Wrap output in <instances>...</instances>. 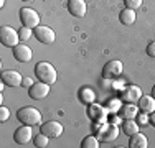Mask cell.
I'll return each instance as SVG.
<instances>
[{
	"mask_svg": "<svg viewBox=\"0 0 155 148\" xmlns=\"http://www.w3.org/2000/svg\"><path fill=\"white\" fill-rule=\"evenodd\" d=\"M152 95L155 97V84H153V87H152Z\"/></svg>",
	"mask_w": 155,
	"mask_h": 148,
	"instance_id": "1f68e13d",
	"label": "cell"
},
{
	"mask_svg": "<svg viewBox=\"0 0 155 148\" xmlns=\"http://www.w3.org/2000/svg\"><path fill=\"white\" fill-rule=\"evenodd\" d=\"M10 118V109L5 105L0 107V122H7Z\"/></svg>",
	"mask_w": 155,
	"mask_h": 148,
	"instance_id": "4316f807",
	"label": "cell"
},
{
	"mask_svg": "<svg viewBox=\"0 0 155 148\" xmlns=\"http://www.w3.org/2000/svg\"><path fill=\"white\" fill-rule=\"evenodd\" d=\"M0 79L8 87H20L21 82H23V76L18 71H15V69H5V71H2Z\"/></svg>",
	"mask_w": 155,
	"mask_h": 148,
	"instance_id": "52a82bcc",
	"label": "cell"
},
{
	"mask_svg": "<svg viewBox=\"0 0 155 148\" xmlns=\"http://www.w3.org/2000/svg\"><path fill=\"white\" fill-rule=\"evenodd\" d=\"M145 53L149 54L150 58H155V41H150L145 48Z\"/></svg>",
	"mask_w": 155,
	"mask_h": 148,
	"instance_id": "83f0119b",
	"label": "cell"
},
{
	"mask_svg": "<svg viewBox=\"0 0 155 148\" xmlns=\"http://www.w3.org/2000/svg\"><path fill=\"white\" fill-rule=\"evenodd\" d=\"M119 20H120V23H122V25H125V27H130V25H134L135 20H137L135 10H132V8H124V10H120Z\"/></svg>",
	"mask_w": 155,
	"mask_h": 148,
	"instance_id": "d6986e66",
	"label": "cell"
},
{
	"mask_svg": "<svg viewBox=\"0 0 155 148\" xmlns=\"http://www.w3.org/2000/svg\"><path fill=\"white\" fill-rule=\"evenodd\" d=\"M142 2H143V0H124V5H125V8L137 10V8L142 7Z\"/></svg>",
	"mask_w": 155,
	"mask_h": 148,
	"instance_id": "d4e9b609",
	"label": "cell"
},
{
	"mask_svg": "<svg viewBox=\"0 0 155 148\" xmlns=\"http://www.w3.org/2000/svg\"><path fill=\"white\" fill-rule=\"evenodd\" d=\"M33 35L31 28H27V27H21L20 30H18V36H20V41L25 43L27 40H30V36Z\"/></svg>",
	"mask_w": 155,
	"mask_h": 148,
	"instance_id": "cb8c5ba5",
	"label": "cell"
},
{
	"mask_svg": "<svg viewBox=\"0 0 155 148\" xmlns=\"http://www.w3.org/2000/svg\"><path fill=\"white\" fill-rule=\"evenodd\" d=\"M31 137H33V130H31V125H25L21 124L20 127L13 132V140L18 145H27V143L31 142Z\"/></svg>",
	"mask_w": 155,
	"mask_h": 148,
	"instance_id": "9c48e42d",
	"label": "cell"
},
{
	"mask_svg": "<svg viewBox=\"0 0 155 148\" xmlns=\"http://www.w3.org/2000/svg\"><path fill=\"white\" fill-rule=\"evenodd\" d=\"M33 35H35V38L38 40L40 43H43V44H51V43H54V40H56V33H54V30L50 28V27H41V25L35 28Z\"/></svg>",
	"mask_w": 155,
	"mask_h": 148,
	"instance_id": "ba28073f",
	"label": "cell"
},
{
	"mask_svg": "<svg viewBox=\"0 0 155 148\" xmlns=\"http://www.w3.org/2000/svg\"><path fill=\"white\" fill-rule=\"evenodd\" d=\"M5 2H7V0H0V7H3V5H5Z\"/></svg>",
	"mask_w": 155,
	"mask_h": 148,
	"instance_id": "4dcf8cb0",
	"label": "cell"
},
{
	"mask_svg": "<svg viewBox=\"0 0 155 148\" xmlns=\"http://www.w3.org/2000/svg\"><path fill=\"white\" fill-rule=\"evenodd\" d=\"M20 23L21 27H27V28H31L35 30L36 27H40V15L36 10L33 8H21L20 10Z\"/></svg>",
	"mask_w": 155,
	"mask_h": 148,
	"instance_id": "5b68a950",
	"label": "cell"
},
{
	"mask_svg": "<svg viewBox=\"0 0 155 148\" xmlns=\"http://www.w3.org/2000/svg\"><path fill=\"white\" fill-rule=\"evenodd\" d=\"M35 76L38 81H41V82H46V84H54L58 79V72L56 69H54L53 64H50V63L46 61H40L36 63L35 66Z\"/></svg>",
	"mask_w": 155,
	"mask_h": 148,
	"instance_id": "6da1fadb",
	"label": "cell"
},
{
	"mask_svg": "<svg viewBox=\"0 0 155 148\" xmlns=\"http://www.w3.org/2000/svg\"><path fill=\"white\" fill-rule=\"evenodd\" d=\"M96 128H97L96 137L104 143H112V142H116L117 137H119V127H117L116 124H112V122H109V124H101Z\"/></svg>",
	"mask_w": 155,
	"mask_h": 148,
	"instance_id": "3957f363",
	"label": "cell"
},
{
	"mask_svg": "<svg viewBox=\"0 0 155 148\" xmlns=\"http://www.w3.org/2000/svg\"><path fill=\"white\" fill-rule=\"evenodd\" d=\"M99 143H101V140H99L97 137L87 135V137H84L83 142H81V148H99Z\"/></svg>",
	"mask_w": 155,
	"mask_h": 148,
	"instance_id": "7402d4cb",
	"label": "cell"
},
{
	"mask_svg": "<svg viewBox=\"0 0 155 148\" xmlns=\"http://www.w3.org/2000/svg\"><path fill=\"white\" fill-rule=\"evenodd\" d=\"M124 71V64L122 61L119 59H112V61L106 63L104 68H102V77L104 79H109V81H114L116 77H119Z\"/></svg>",
	"mask_w": 155,
	"mask_h": 148,
	"instance_id": "8992f818",
	"label": "cell"
},
{
	"mask_svg": "<svg viewBox=\"0 0 155 148\" xmlns=\"http://www.w3.org/2000/svg\"><path fill=\"white\" fill-rule=\"evenodd\" d=\"M23 2H33V0H23Z\"/></svg>",
	"mask_w": 155,
	"mask_h": 148,
	"instance_id": "d6a6232c",
	"label": "cell"
},
{
	"mask_svg": "<svg viewBox=\"0 0 155 148\" xmlns=\"http://www.w3.org/2000/svg\"><path fill=\"white\" fill-rule=\"evenodd\" d=\"M139 110L140 112H147V114H152L155 110V97L153 95H142L137 102Z\"/></svg>",
	"mask_w": 155,
	"mask_h": 148,
	"instance_id": "e0dca14e",
	"label": "cell"
},
{
	"mask_svg": "<svg viewBox=\"0 0 155 148\" xmlns=\"http://www.w3.org/2000/svg\"><path fill=\"white\" fill-rule=\"evenodd\" d=\"M137 122H139V125H149L150 124V114H147V112H142V114H139L137 115Z\"/></svg>",
	"mask_w": 155,
	"mask_h": 148,
	"instance_id": "484cf974",
	"label": "cell"
},
{
	"mask_svg": "<svg viewBox=\"0 0 155 148\" xmlns=\"http://www.w3.org/2000/svg\"><path fill=\"white\" fill-rule=\"evenodd\" d=\"M0 43L7 48H15L17 44L21 43V41H20V36H18V31L15 28L3 25V27L0 28Z\"/></svg>",
	"mask_w": 155,
	"mask_h": 148,
	"instance_id": "277c9868",
	"label": "cell"
},
{
	"mask_svg": "<svg viewBox=\"0 0 155 148\" xmlns=\"http://www.w3.org/2000/svg\"><path fill=\"white\" fill-rule=\"evenodd\" d=\"M139 122L135 118H129V120H122V132L125 133L127 137L134 135V133L139 132Z\"/></svg>",
	"mask_w": 155,
	"mask_h": 148,
	"instance_id": "44dd1931",
	"label": "cell"
},
{
	"mask_svg": "<svg viewBox=\"0 0 155 148\" xmlns=\"http://www.w3.org/2000/svg\"><path fill=\"white\" fill-rule=\"evenodd\" d=\"M48 94H50V84L41 82V81H36V82L28 89V95H30V99H33V101H41V99H45Z\"/></svg>",
	"mask_w": 155,
	"mask_h": 148,
	"instance_id": "30bf717a",
	"label": "cell"
},
{
	"mask_svg": "<svg viewBox=\"0 0 155 148\" xmlns=\"http://www.w3.org/2000/svg\"><path fill=\"white\" fill-rule=\"evenodd\" d=\"M87 117H89L93 122H96V124H101L104 118H107V109L102 107L101 104L93 102V104L87 105Z\"/></svg>",
	"mask_w": 155,
	"mask_h": 148,
	"instance_id": "8fae6325",
	"label": "cell"
},
{
	"mask_svg": "<svg viewBox=\"0 0 155 148\" xmlns=\"http://www.w3.org/2000/svg\"><path fill=\"white\" fill-rule=\"evenodd\" d=\"M33 84H35V81H33L31 77H23V82H21V86H23V87H28V89H30Z\"/></svg>",
	"mask_w": 155,
	"mask_h": 148,
	"instance_id": "f1b7e54d",
	"label": "cell"
},
{
	"mask_svg": "<svg viewBox=\"0 0 155 148\" xmlns=\"http://www.w3.org/2000/svg\"><path fill=\"white\" fill-rule=\"evenodd\" d=\"M137 115H139V105H135V104H129V102H125L124 105H120L119 117L122 118V120L137 118Z\"/></svg>",
	"mask_w": 155,
	"mask_h": 148,
	"instance_id": "2e32d148",
	"label": "cell"
},
{
	"mask_svg": "<svg viewBox=\"0 0 155 148\" xmlns=\"http://www.w3.org/2000/svg\"><path fill=\"white\" fill-rule=\"evenodd\" d=\"M129 146L130 148H147L149 146V140H147V137L143 135V133H134V135H130V138H129Z\"/></svg>",
	"mask_w": 155,
	"mask_h": 148,
	"instance_id": "ac0fdd59",
	"label": "cell"
},
{
	"mask_svg": "<svg viewBox=\"0 0 155 148\" xmlns=\"http://www.w3.org/2000/svg\"><path fill=\"white\" fill-rule=\"evenodd\" d=\"M63 130H64L63 125L56 120H48V122H45V124H41V127H40V132L48 135L50 138H58V137L63 133Z\"/></svg>",
	"mask_w": 155,
	"mask_h": 148,
	"instance_id": "7c38bea8",
	"label": "cell"
},
{
	"mask_svg": "<svg viewBox=\"0 0 155 148\" xmlns=\"http://www.w3.org/2000/svg\"><path fill=\"white\" fill-rule=\"evenodd\" d=\"M142 95H143L142 89H140L139 86H135V84L127 86L122 92H120V99H122L124 102H129V104H137Z\"/></svg>",
	"mask_w": 155,
	"mask_h": 148,
	"instance_id": "4fadbf2b",
	"label": "cell"
},
{
	"mask_svg": "<svg viewBox=\"0 0 155 148\" xmlns=\"http://www.w3.org/2000/svg\"><path fill=\"white\" fill-rule=\"evenodd\" d=\"M17 118L20 124L25 125H38L41 124V112L36 110L35 107H21L17 110Z\"/></svg>",
	"mask_w": 155,
	"mask_h": 148,
	"instance_id": "7a4b0ae2",
	"label": "cell"
},
{
	"mask_svg": "<svg viewBox=\"0 0 155 148\" xmlns=\"http://www.w3.org/2000/svg\"><path fill=\"white\" fill-rule=\"evenodd\" d=\"M12 53H13V58H15L18 63H28V61H31V58H33L31 48L27 46L25 43H18L15 48H12Z\"/></svg>",
	"mask_w": 155,
	"mask_h": 148,
	"instance_id": "5bb4252c",
	"label": "cell"
},
{
	"mask_svg": "<svg viewBox=\"0 0 155 148\" xmlns=\"http://www.w3.org/2000/svg\"><path fill=\"white\" fill-rule=\"evenodd\" d=\"M33 145H35L36 148H46L48 145H50V137L40 132L38 135L33 138Z\"/></svg>",
	"mask_w": 155,
	"mask_h": 148,
	"instance_id": "603a6c76",
	"label": "cell"
},
{
	"mask_svg": "<svg viewBox=\"0 0 155 148\" xmlns=\"http://www.w3.org/2000/svg\"><path fill=\"white\" fill-rule=\"evenodd\" d=\"M68 12L76 18H83L87 12V5L86 0H68V5H66Z\"/></svg>",
	"mask_w": 155,
	"mask_h": 148,
	"instance_id": "9a60e30c",
	"label": "cell"
},
{
	"mask_svg": "<svg viewBox=\"0 0 155 148\" xmlns=\"http://www.w3.org/2000/svg\"><path fill=\"white\" fill-rule=\"evenodd\" d=\"M79 101L86 105L96 102V92L93 91L91 87H81L79 89Z\"/></svg>",
	"mask_w": 155,
	"mask_h": 148,
	"instance_id": "ffe728a7",
	"label": "cell"
},
{
	"mask_svg": "<svg viewBox=\"0 0 155 148\" xmlns=\"http://www.w3.org/2000/svg\"><path fill=\"white\" fill-rule=\"evenodd\" d=\"M150 125H153V127H155V110L150 114Z\"/></svg>",
	"mask_w": 155,
	"mask_h": 148,
	"instance_id": "f546056e",
	"label": "cell"
}]
</instances>
